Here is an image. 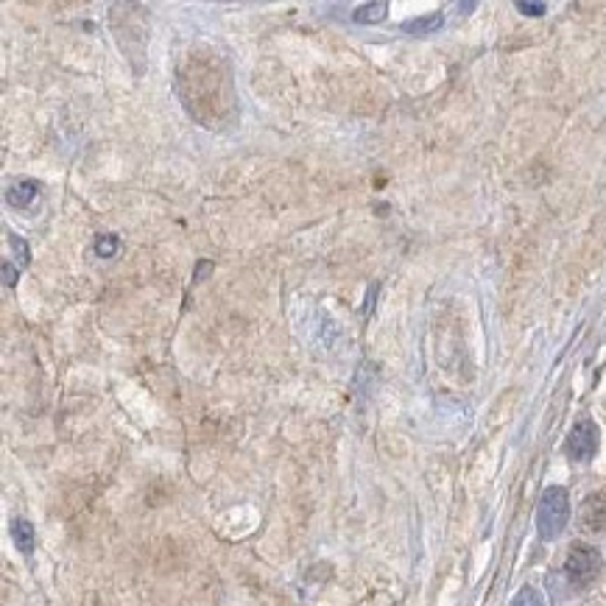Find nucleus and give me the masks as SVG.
Wrapping results in <instances>:
<instances>
[{
  "mask_svg": "<svg viewBox=\"0 0 606 606\" xmlns=\"http://www.w3.org/2000/svg\"><path fill=\"white\" fill-rule=\"evenodd\" d=\"M570 520V497L562 486H548L540 497L537 509V531L542 540H556Z\"/></svg>",
  "mask_w": 606,
  "mask_h": 606,
  "instance_id": "1",
  "label": "nucleus"
},
{
  "mask_svg": "<svg viewBox=\"0 0 606 606\" xmlns=\"http://www.w3.org/2000/svg\"><path fill=\"white\" fill-rule=\"evenodd\" d=\"M601 553L590 545H573L564 559V576L573 587H587L595 582V576L601 573Z\"/></svg>",
  "mask_w": 606,
  "mask_h": 606,
  "instance_id": "2",
  "label": "nucleus"
},
{
  "mask_svg": "<svg viewBox=\"0 0 606 606\" xmlns=\"http://www.w3.org/2000/svg\"><path fill=\"white\" fill-rule=\"evenodd\" d=\"M598 450V425L592 419H582L567 436V455L573 461H590Z\"/></svg>",
  "mask_w": 606,
  "mask_h": 606,
  "instance_id": "3",
  "label": "nucleus"
},
{
  "mask_svg": "<svg viewBox=\"0 0 606 606\" xmlns=\"http://www.w3.org/2000/svg\"><path fill=\"white\" fill-rule=\"evenodd\" d=\"M37 193H40V185H37V182H34V180H20V182H15V185L6 191V201H9L12 207L23 210V207H28L34 199H37Z\"/></svg>",
  "mask_w": 606,
  "mask_h": 606,
  "instance_id": "4",
  "label": "nucleus"
},
{
  "mask_svg": "<svg viewBox=\"0 0 606 606\" xmlns=\"http://www.w3.org/2000/svg\"><path fill=\"white\" fill-rule=\"evenodd\" d=\"M582 520L590 531H606V501L603 497H590L584 503Z\"/></svg>",
  "mask_w": 606,
  "mask_h": 606,
  "instance_id": "5",
  "label": "nucleus"
},
{
  "mask_svg": "<svg viewBox=\"0 0 606 606\" xmlns=\"http://www.w3.org/2000/svg\"><path fill=\"white\" fill-rule=\"evenodd\" d=\"M445 25V17L442 15H425V17H416V20H408L403 23V31L406 34H414V37H425V34H434Z\"/></svg>",
  "mask_w": 606,
  "mask_h": 606,
  "instance_id": "6",
  "label": "nucleus"
},
{
  "mask_svg": "<svg viewBox=\"0 0 606 606\" xmlns=\"http://www.w3.org/2000/svg\"><path fill=\"white\" fill-rule=\"evenodd\" d=\"M12 540H15V545H17L20 553L28 556V553L34 551V528H31L28 520H15V523H12Z\"/></svg>",
  "mask_w": 606,
  "mask_h": 606,
  "instance_id": "7",
  "label": "nucleus"
},
{
  "mask_svg": "<svg viewBox=\"0 0 606 606\" xmlns=\"http://www.w3.org/2000/svg\"><path fill=\"white\" fill-rule=\"evenodd\" d=\"M386 12H388V4L377 0V4H364V6L355 9L352 20H355V23H361V25H369V23H380V20L386 17Z\"/></svg>",
  "mask_w": 606,
  "mask_h": 606,
  "instance_id": "8",
  "label": "nucleus"
},
{
  "mask_svg": "<svg viewBox=\"0 0 606 606\" xmlns=\"http://www.w3.org/2000/svg\"><path fill=\"white\" fill-rule=\"evenodd\" d=\"M118 249H121V240L115 235H101L95 240V255L98 258H112V255H118Z\"/></svg>",
  "mask_w": 606,
  "mask_h": 606,
  "instance_id": "9",
  "label": "nucleus"
},
{
  "mask_svg": "<svg viewBox=\"0 0 606 606\" xmlns=\"http://www.w3.org/2000/svg\"><path fill=\"white\" fill-rule=\"evenodd\" d=\"M9 243H12V252H15V260L20 263V266H28L31 263V252H28V243L20 238V235H15V232H9Z\"/></svg>",
  "mask_w": 606,
  "mask_h": 606,
  "instance_id": "10",
  "label": "nucleus"
},
{
  "mask_svg": "<svg viewBox=\"0 0 606 606\" xmlns=\"http://www.w3.org/2000/svg\"><path fill=\"white\" fill-rule=\"evenodd\" d=\"M512 606H545V603H542V595L533 590V587H523V590L514 595Z\"/></svg>",
  "mask_w": 606,
  "mask_h": 606,
  "instance_id": "11",
  "label": "nucleus"
},
{
  "mask_svg": "<svg viewBox=\"0 0 606 606\" xmlns=\"http://www.w3.org/2000/svg\"><path fill=\"white\" fill-rule=\"evenodd\" d=\"M517 12L528 15V17H542L548 12L545 4H525V0H517Z\"/></svg>",
  "mask_w": 606,
  "mask_h": 606,
  "instance_id": "12",
  "label": "nucleus"
},
{
  "mask_svg": "<svg viewBox=\"0 0 606 606\" xmlns=\"http://www.w3.org/2000/svg\"><path fill=\"white\" fill-rule=\"evenodd\" d=\"M4 285H6V288H15V285H17V269L9 260L4 263Z\"/></svg>",
  "mask_w": 606,
  "mask_h": 606,
  "instance_id": "13",
  "label": "nucleus"
},
{
  "mask_svg": "<svg viewBox=\"0 0 606 606\" xmlns=\"http://www.w3.org/2000/svg\"><path fill=\"white\" fill-rule=\"evenodd\" d=\"M210 271H212V263H210V260H201L199 269H196V274H193V282H201V277L210 274Z\"/></svg>",
  "mask_w": 606,
  "mask_h": 606,
  "instance_id": "14",
  "label": "nucleus"
}]
</instances>
